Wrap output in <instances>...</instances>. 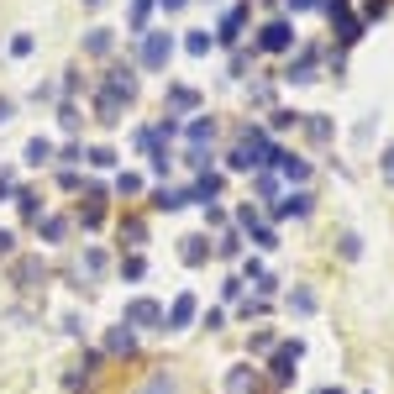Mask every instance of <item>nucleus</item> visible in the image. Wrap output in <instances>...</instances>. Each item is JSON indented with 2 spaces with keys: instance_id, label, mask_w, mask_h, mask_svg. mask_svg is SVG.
I'll list each match as a JSON object with an SVG mask.
<instances>
[{
  "instance_id": "nucleus-1",
  "label": "nucleus",
  "mask_w": 394,
  "mask_h": 394,
  "mask_svg": "<svg viewBox=\"0 0 394 394\" xmlns=\"http://www.w3.org/2000/svg\"><path fill=\"white\" fill-rule=\"evenodd\" d=\"M305 358V347L300 342H279L274 352H268V384L284 389V384H294V363Z\"/></svg>"
},
{
  "instance_id": "nucleus-2",
  "label": "nucleus",
  "mask_w": 394,
  "mask_h": 394,
  "mask_svg": "<svg viewBox=\"0 0 394 394\" xmlns=\"http://www.w3.org/2000/svg\"><path fill=\"white\" fill-rule=\"evenodd\" d=\"M121 326H132V331H163V305L147 300V294H137V300H127Z\"/></svg>"
},
{
  "instance_id": "nucleus-3",
  "label": "nucleus",
  "mask_w": 394,
  "mask_h": 394,
  "mask_svg": "<svg viewBox=\"0 0 394 394\" xmlns=\"http://www.w3.org/2000/svg\"><path fill=\"white\" fill-rule=\"evenodd\" d=\"M226 394H268V384L252 363H237V368H226Z\"/></svg>"
},
{
  "instance_id": "nucleus-4",
  "label": "nucleus",
  "mask_w": 394,
  "mask_h": 394,
  "mask_svg": "<svg viewBox=\"0 0 394 394\" xmlns=\"http://www.w3.org/2000/svg\"><path fill=\"white\" fill-rule=\"evenodd\" d=\"M326 16H331V26H336L342 43H358V37H363V21L347 11V0H326Z\"/></svg>"
},
{
  "instance_id": "nucleus-5",
  "label": "nucleus",
  "mask_w": 394,
  "mask_h": 394,
  "mask_svg": "<svg viewBox=\"0 0 394 394\" xmlns=\"http://www.w3.org/2000/svg\"><path fill=\"white\" fill-rule=\"evenodd\" d=\"M195 316H200V300H195V294H174V305L163 310V331H184Z\"/></svg>"
},
{
  "instance_id": "nucleus-6",
  "label": "nucleus",
  "mask_w": 394,
  "mask_h": 394,
  "mask_svg": "<svg viewBox=\"0 0 394 394\" xmlns=\"http://www.w3.org/2000/svg\"><path fill=\"white\" fill-rule=\"evenodd\" d=\"M169 53H174V37L169 32H147L142 37V69H163Z\"/></svg>"
},
{
  "instance_id": "nucleus-7",
  "label": "nucleus",
  "mask_w": 394,
  "mask_h": 394,
  "mask_svg": "<svg viewBox=\"0 0 394 394\" xmlns=\"http://www.w3.org/2000/svg\"><path fill=\"white\" fill-rule=\"evenodd\" d=\"M289 43H294V26L289 21H268L263 32H257V48H263V53H284Z\"/></svg>"
},
{
  "instance_id": "nucleus-8",
  "label": "nucleus",
  "mask_w": 394,
  "mask_h": 394,
  "mask_svg": "<svg viewBox=\"0 0 394 394\" xmlns=\"http://www.w3.org/2000/svg\"><path fill=\"white\" fill-rule=\"evenodd\" d=\"M105 352H111V358H132V352H137V331H132V326H111V331H105Z\"/></svg>"
},
{
  "instance_id": "nucleus-9",
  "label": "nucleus",
  "mask_w": 394,
  "mask_h": 394,
  "mask_svg": "<svg viewBox=\"0 0 394 394\" xmlns=\"http://www.w3.org/2000/svg\"><path fill=\"white\" fill-rule=\"evenodd\" d=\"M11 279H16L21 289H32L37 279H48V268H43V257H16V263H11Z\"/></svg>"
},
{
  "instance_id": "nucleus-10",
  "label": "nucleus",
  "mask_w": 394,
  "mask_h": 394,
  "mask_svg": "<svg viewBox=\"0 0 394 394\" xmlns=\"http://www.w3.org/2000/svg\"><path fill=\"white\" fill-rule=\"evenodd\" d=\"M189 200H200V206L211 211V200H221V174L200 169V179H195V189H189Z\"/></svg>"
},
{
  "instance_id": "nucleus-11",
  "label": "nucleus",
  "mask_w": 394,
  "mask_h": 394,
  "mask_svg": "<svg viewBox=\"0 0 394 394\" xmlns=\"http://www.w3.org/2000/svg\"><path fill=\"white\" fill-rule=\"evenodd\" d=\"M100 215H105V184H90V189H85V211H79V221H85V226H100Z\"/></svg>"
},
{
  "instance_id": "nucleus-12",
  "label": "nucleus",
  "mask_w": 394,
  "mask_h": 394,
  "mask_svg": "<svg viewBox=\"0 0 394 394\" xmlns=\"http://www.w3.org/2000/svg\"><path fill=\"white\" fill-rule=\"evenodd\" d=\"M132 394H189V389H184L174 373H153V378H142V384L132 389Z\"/></svg>"
},
{
  "instance_id": "nucleus-13",
  "label": "nucleus",
  "mask_w": 394,
  "mask_h": 394,
  "mask_svg": "<svg viewBox=\"0 0 394 394\" xmlns=\"http://www.w3.org/2000/svg\"><path fill=\"white\" fill-rule=\"evenodd\" d=\"M121 105H127V100H121L116 90H100V95H95V116H100L105 127H111V121H121Z\"/></svg>"
},
{
  "instance_id": "nucleus-14",
  "label": "nucleus",
  "mask_w": 394,
  "mask_h": 394,
  "mask_svg": "<svg viewBox=\"0 0 394 394\" xmlns=\"http://www.w3.org/2000/svg\"><path fill=\"white\" fill-rule=\"evenodd\" d=\"M153 206H158V211H184V206H189V189L158 184V189H153Z\"/></svg>"
},
{
  "instance_id": "nucleus-15",
  "label": "nucleus",
  "mask_w": 394,
  "mask_h": 394,
  "mask_svg": "<svg viewBox=\"0 0 394 394\" xmlns=\"http://www.w3.org/2000/svg\"><path fill=\"white\" fill-rule=\"evenodd\" d=\"M179 257H184L189 268L211 263V242H206V237H184V242H179Z\"/></svg>"
},
{
  "instance_id": "nucleus-16",
  "label": "nucleus",
  "mask_w": 394,
  "mask_h": 394,
  "mask_svg": "<svg viewBox=\"0 0 394 394\" xmlns=\"http://www.w3.org/2000/svg\"><path fill=\"white\" fill-rule=\"evenodd\" d=\"M284 79H289V85H310V79H316V53H300V58L284 69Z\"/></svg>"
},
{
  "instance_id": "nucleus-17",
  "label": "nucleus",
  "mask_w": 394,
  "mask_h": 394,
  "mask_svg": "<svg viewBox=\"0 0 394 394\" xmlns=\"http://www.w3.org/2000/svg\"><path fill=\"white\" fill-rule=\"evenodd\" d=\"M242 26H247V11L232 6V11L221 16V32H215V37H221V43H237V37H242Z\"/></svg>"
},
{
  "instance_id": "nucleus-18",
  "label": "nucleus",
  "mask_w": 394,
  "mask_h": 394,
  "mask_svg": "<svg viewBox=\"0 0 394 394\" xmlns=\"http://www.w3.org/2000/svg\"><path fill=\"white\" fill-rule=\"evenodd\" d=\"M274 169L284 174V179H294V184H300L305 174H310V163H305V158H294V153H274Z\"/></svg>"
},
{
  "instance_id": "nucleus-19",
  "label": "nucleus",
  "mask_w": 394,
  "mask_h": 394,
  "mask_svg": "<svg viewBox=\"0 0 394 394\" xmlns=\"http://www.w3.org/2000/svg\"><path fill=\"white\" fill-rule=\"evenodd\" d=\"M274 215H279V221H284V215H310V195H305V189H294V195H284L279 206H274Z\"/></svg>"
},
{
  "instance_id": "nucleus-20",
  "label": "nucleus",
  "mask_w": 394,
  "mask_h": 394,
  "mask_svg": "<svg viewBox=\"0 0 394 394\" xmlns=\"http://www.w3.org/2000/svg\"><path fill=\"white\" fill-rule=\"evenodd\" d=\"M195 105H200V95L189 85H169V111H195Z\"/></svg>"
},
{
  "instance_id": "nucleus-21",
  "label": "nucleus",
  "mask_w": 394,
  "mask_h": 394,
  "mask_svg": "<svg viewBox=\"0 0 394 394\" xmlns=\"http://www.w3.org/2000/svg\"><path fill=\"white\" fill-rule=\"evenodd\" d=\"M105 90H116L121 100H132V95H137V79H132V69H111V79H105Z\"/></svg>"
},
{
  "instance_id": "nucleus-22",
  "label": "nucleus",
  "mask_w": 394,
  "mask_h": 394,
  "mask_svg": "<svg viewBox=\"0 0 394 394\" xmlns=\"http://www.w3.org/2000/svg\"><path fill=\"white\" fill-rule=\"evenodd\" d=\"M79 274H85V279H100V274H105V252H100V247H85V257H79Z\"/></svg>"
},
{
  "instance_id": "nucleus-23",
  "label": "nucleus",
  "mask_w": 394,
  "mask_h": 394,
  "mask_svg": "<svg viewBox=\"0 0 394 394\" xmlns=\"http://www.w3.org/2000/svg\"><path fill=\"white\" fill-rule=\"evenodd\" d=\"M26 163H32V169L53 163V142H48V137H32V142H26Z\"/></svg>"
},
{
  "instance_id": "nucleus-24",
  "label": "nucleus",
  "mask_w": 394,
  "mask_h": 394,
  "mask_svg": "<svg viewBox=\"0 0 394 394\" xmlns=\"http://www.w3.org/2000/svg\"><path fill=\"white\" fill-rule=\"evenodd\" d=\"M142 237H147V226L137 215H127V221H121V242H127V247H142Z\"/></svg>"
},
{
  "instance_id": "nucleus-25",
  "label": "nucleus",
  "mask_w": 394,
  "mask_h": 394,
  "mask_svg": "<svg viewBox=\"0 0 394 394\" xmlns=\"http://www.w3.org/2000/svg\"><path fill=\"white\" fill-rule=\"evenodd\" d=\"M85 53H95V58H105V53H111V32H105V26H95V32L85 37Z\"/></svg>"
},
{
  "instance_id": "nucleus-26",
  "label": "nucleus",
  "mask_w": 394,
  "mask_h": 394,
  "mask_svg": "<svg viewBox=\"0 0 394 394\" xmlns=\"http://www.w3.org/2000/svg\"><path fill=\"white\" fill-rule=\"evenodd\" d=\"M37 226H43L48 242H63V237H69V215H48V221H37Z\"/></svg>"
},
{
  "instance_id": "nucleus-27",
  "label": "nucleus",
  "mask_w": 394,
  "mask_h": 394,
  "mask_svg": "<svg viewBox=\"0 0 394 394\" xmlns=\"http://www.w3.org/2000/svg\"><path fill=\"white\" fill-rule=\"evenodd\" d=\"M247 237H252V247H263V252H274V247H279V232H274V226H263V221H257Z\"/></svg>"
},
{
  "instance_id": "nucleus-28",
  "label": "nucleus",
  "mask_w": 394,
  "mask_h": 394,
  "mask_svg": "<svg viewBox=\"0 0 394 394\" xmlns=\"http://www.w3.org/2000/svg\"><path fill=\"white\" fill-rule=\"evenodd\" d=\"M232 169H257V153H252V142H247V137L232 147Z\"/></svg>"
},
{
  "instance_id": "nucleus-29",
  "label": "nucleus",
  "mask_w": 394,
  "mask_h": 394,
  "mask_svg": "<svg viewBox=\"0 0 394 394\" xmlns=\"http://www.w3.org/2000/svg\"><path fill=\"white\" fill-rule=\"evenodd\" d=\"M215 257H242V232H226L215 242Z\"/></svg>"
},
{
  "instance_id": "nucleus-30",
  "label": "nucleus",
  "mask_w": 394,
  "mask_h": 394,
  "mask_svg": "<svg viewBox=\"0 0 394 394\" xmlns=\"http://www.w3.org/2000/svg\"><path fill=\"white\" fill-rule=\"evenodd\" d=\"M289 310L310 316V310H316V294H310V289H289Z\"/></svg>"
},
{
  "instance_id": "nucleus-31",
  "label": "nucleus",
  "mask_w": 394,
  "mask_h": 394,
  "mask_svg": "<svg viewBox=\"0 0 394 394\" xmlns=\"http://www.w3.org/2000/svg\"><path fill=\"white\" fill-rule=\"evenodd\" d=\"M274 195H279V179L268 169H257V200H274Z\"/></svg>"
},
{
  "instance_id": "nucleus-32",
  "label": "nucleus",
  "mask_w": 394,
  "mask_h": 394,
  "mask_svg": "<svg viewBox=\"0 0 394 394\" xmlns=\"http://www.w3.org/2000/svg\"><path fill=\"white\" fill-rule=\"evenodd\" d=\"M16 206H21L26 221H37V189H16Z\"/></svg>"
},
{
  "instance_id": "nucleus-33",
  "label": "nucleus",
  "mask_w": 394,
  "mask_h": 394,
  "mask_svg": "<svg viewBox=\"0 0 394 394\" xmlns=\"http://www.w3.org/2000/svg\"><path fill=\"white\" fill-rule=\"evenodd\" d=\"M305 132H310L316 142H326V137H331V121H326V116H310V121H305Z\"/></svg>"
},
{
  "instance_id": "nucleus-34",
  "label": "nucleus",
  "mask_w": 394,
  "mask_h": 394,
  "mask_svg": "<svg viewBox=\"0 0 394 394\" xmlns=\"http://www.w3.org/2000/svg\"><path fill=\"white\" fill-rule=\"evenodd\" d=\"M279 342H274V331H252V342H247V352H274Z\"/></svg>"
},
{
  "instance_id": "nucleus-35",
  "label": "nucleus",
  "mask_w": 394,
  "mask_h": 394,
  "mask_svg": "<svg viewBox=\"0 0 394 394\" xmlns=\"http://www.w3.org/2000/svg\"><path fill=\"white\" fill-rule=\"evenodd\" d=\"M121 274H127V279H142V274H147V263H142L137 252H132V257H121Z\"/></svg>"
},
{
  "instance_id": "nucleus-36",
  "label": "nucleus",
  "mask_w": 394,
  "mask_h": 394,
  "mask_svg": "<svg viewBox=\"0 0 394 394\" xmlns=\"http://www.w3.org/2000/svg\"><path fill=\"white\" fill-rule=\"evenodd\" d=\"M189 53H195V58H206V53H211V37L206 32H189V43H184Z\"/></svg>"
},
{
  "instance_id": "nucleus-37",
  "label": "nucleus",
  "mask_w": 394,
  "mask_h": 394,
  "mask_svg": "<svg viewBox=\"0 0 394 394\" xmlns=\"http://www.w3.org/2000/svg\"><path fill=\"white\" fill-rule=\"evenodd\" d=\"M147 11H153V0H132V26H137V32L147 26Z\"/></svg>"
},
{
  "instance_id": "nucleus-38",
  "label": "nucleus",
  "mask_w": 394,
  "mask_h": 394,
  "mask_svg": "<svg viewBox=\"0 0 394 394\" xmlns=\"http://www.w3.org/2000/svg\"><path fill=\"white\" fill-rule=\"evenodd\" d=\"M90 163H95V169H111L116 153H111V147H90Z\"/></svg>"
},
{
  "instance_id": "nucleus-39",
  "label": "nucleus",
  "mask_w": 394,
  "mask_h": 394,
  "mask_svg": "<svg viewBox=\"0 0 394 394\" xmlns=\"http://www.w3.org/2000/svg\"><path fill=\"white\" fill-rule=\"evenodd\" d=\"M137 189H142L137 174H121V179H116V195H137Z\"/></svg>"
},
{
  "instance_id": "nucleus-40",
  "label": "nucleus",
  "mask_w": 394,
  "mask_h": 394,
  "mask_svg": "<svg viewBox=\"0 0 394 394\" xmlns=\"http://www.w3.org/2000/svg\"><path fill=\"white\" fill-rule=\"evenodd\" d=\"M11 53H16V58H26V53H32V32H16V37H11Z\"/></svg>"
},
{
  "instance_id": "nucleus-41",
  "label": "nucleus",
  "mask_w": 394,
  "mask_h": 394,
  "mask_svg": "<svg viewBox=\"0 0 394 394\" xmlns=\"http://www.w3.org/2000/svg\"><path fill=\"white\" fill-rule=\"evenodd\" d=\"M58 121H63V132H79V105H63Z\"/></svg>"
},
{
  "instance_id": "nucleus-42",
  "label": "nucleus",
  "mask_w": 394,
  "mask_h": 394,
  "mask_svg": "<svg viewBox=\"0 0 394 394\" xmlns=\"http://www.w3.org/2000/svg\"><path fill=\"white\" fill-rule=\"evenodd\" d=\"M358 252H363V237L347 232V237H342V257H358Z\"/></svg>"
},
{
  "instance_id": "nucleus-43",
  "label": "nucleus",
  "mask_w": 394,
  "mask_h": 394,
  "mask_svg": "<svg viewBox=\"0 0 394 394\" xmlns=\"http://www.w3.org/2000/svg\"><path fill=\"white\" fill-rule=\"evenodd\" d=\"M263 310H268V300H263V294H257V300H247V305H242V316L252 321V316H263Z\"/></svg>"
},
{
  "instance_id": "nucleus-44",
  "label": "nucleus",
  "mask_w": 394,
  "mask_h": 394,
  "mask_svg": "<svg viewBox=\"0 0 394 394\" xmlns=\"http://www.w3.org/2000/svg\"><path fill=\"white\" fill-rule=\"evenodd\" d=\"M11 247H16V237H11V232H6V226H0V257H6Z\"/></svg>"
},
{
  "instance_id": "nucleus-45",
  "label": "nucleus",
  "mask_w": 394,
  "mask_h": 394,
  "mask_svg": "<svg viewBox=\"0 0 394 394\" xmlns=\"http://www.w3.org/2000/svg\"><path fill=\"white\" fill-rule=\"evenodd\" d=\"M11 116H16V105H11V100H0V127H6Z\"/></svg>"
},
{
  "instance_id": "nucleus-46",
  "label": "nucleus",
  "mask_w": 394,
  "mask_h": 394,
  "mask_svg": "<svg viewBox=\"0 0 394 394\" xmlns=\"http://www.w3.org/2000/svg\"><path fill=\"white\" fill-rule=\"evenodd\" d=\"M289 11H316V0H289Z\"/></svg>"
},
{
  "instance_id": "nucleus-47",
  "label": "nucleus",
  "mask_w": 394,
  "mask_h": 394,
  "mask_svg": "<svg viewBox=\"0 0 394 394\" xmlns=\"http://www.w3.org/2000/svg\"><path fill=\"white\" fill-rule=\"evenodd\" d=\"M384 174H389V179H394V147H389V153H384Z\"/></svg>"
},
{
  "instance_id": "nucleus-48",
  "label": "nucleus",
  "mask_w": 394,
  "mask_h": 394,
  "mask_svg": "<svg viewBox=\"0 0 394 394\" xmlns=\"http://www.w3.org/2000/svg\"><path fill=\"white\" fill-rule=\"evenodd\" d=\"M158 6H163V11H179V6H184V0H158Z\"/></svg>"
},
{
  "instance_id": "nucleus-49",
  "label": "nucleus",
  "mask_w": 394,
  "mask_h": 394,
  "mask_svg": "<svg viewBox=\"0 0 394 394\" xmlns=\"http://www.w3.org/2000/svg\"><path fill=\"white\" fill-rule=\"evenodd\" d=\"M316 394H342V389H316Z\"/></svg>"
},
{
  "instance_id": "nucleus-50",
  "label": "nucleus",
  "mask_w": 394,
  "mask_h": 394,
  "mask_svg": "<svg viewBox=\"0 0 394 394\" xmlns=\"http://www.w3.org/2000/svg\"><path fill=\"white\" fill-rule=\"evenodd\" d=\"M85 6H105V0H85Z\"/></svg>"
}]
</instances>
